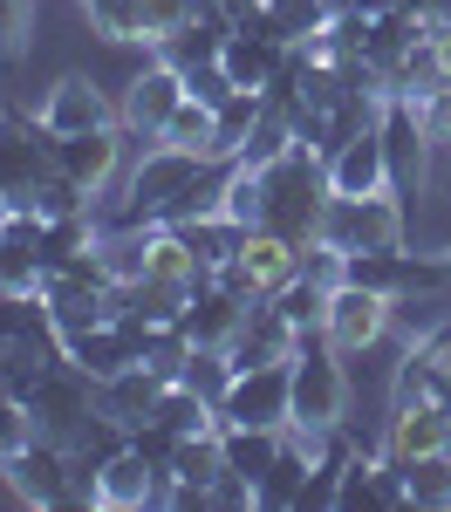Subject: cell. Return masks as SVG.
Here are the masks:
<instances>
[{"label": "cell", "mask_w": 451, "mask_h": 512, "mask_svg": "<svg viewBox=\"0 0 451 512\" xmlns=\"http://www.w3.org/2000/svg\"><path fill=\"white\" fill-rule=\"evenodd\" d=\"M253 178H260V226L301 239V246L322 233V212H328V158L322 151L294 144L287 158H274Z\"/></svg>", "instance_id": "cell-1"}, {"label": "cell", "mask_w": 451, "mask_h": 512, "mask_svg": "<svg viewBox=\"0 0 451 512\" xmlns=\"http://www.w3.org/2000/svg\"><path fill=\"white\" fill-rule=\"evenodd\" d=\"M212 158H192V151H171V144H144V158L130 164L123 178V212L110 226H164V212L185 198V185L199 178Z\"/></svg>", "instance_id": "cell-2"}, {"label": "cell", "mask_w": 451, "mask_h": 512, "mask_svg": "<svg viewBox=\"0 0 451 512\" xmlns=\"http://www.w3.org/2000/svg\"><path fill=\"white\" fill-rule=\"evenodd\" d=\"M349 417V376H342V349L322 328L301 335L294 349V424L301 431H335Z\"/></svg>", "instance_id": "cell-3"}, {"label": "cell", "mask_w": 451, "mask_h": 512, "mask_svg": "<svg viewBox=\"0 0 451 512\" xmlns=\"http://www.w3.org/2000/svg\"><path fill=\"white\" fill-rule=\"evenodd\" d=\"M410 233V212H404V192H363V198H342L328 192V212H322V233L335 253H369V246H404Z\"/></svg>", "instance_id": "cell-4"}, {"label": "cell", "mask_w": 451, "mask_h": 512, "mask_svg": "<svg viewBox=\"0 0 451 512\" xmlns=\"http://www.w3.org/2000/svg\"><path fill=\"white\" fill-rule=\"evenodd\" d=\"M376 137H383V158H390V185L404 198H417L431 185V130H424V103L417 96H383V117H376Z\"/></svg>", "instance_id": "cell-5"}, {"label": "cell", "mask_w": 451, "mask_h": 512, "mask_svg": "<svg viewBox=\"0 0 451 512\" xmlns=\"http://www.w3.org/2000/svg\"><path fill=\"white\" fill-rule=\"evenodd\" d=\"M219 424H267L287 431L294 424V362H253L233 376V390L219 403Z\"/></svg>", "instance_id": "cell-6"}, {"label": "cell", "mask_w": 451, "mask_h": 512, "mask_svg": "<svg viewBox=\"0 0 451 512\" xmlns=\"http://www.w3.org/2000/svg\"><path fill=\"white\" fill-rule=\"evenodd\" d=\"M28 410H35V431H48V437H62V444H69V437L96 417V376H89L82 362L62 355L35 390H28Z\"/></svg>", "instance_id": "cell-7"}, {"label": "cell", "mask_w": 451, "mask_h": 512, "mask_svg": "<svg viewBox=\"0 0 451 512\" xmlns=\"http://www.w3.org/2000/svg\"><path fill=\"white\" fill-rule=\"evenodd\" d=\"M0 478H7V492H14L21 506L62 512V506H69V444L41 431L35 444H21V451L0 465Z\"/></svg>", "instance_id": "cell-8"}, {"label": "cell", "mask_w": 451, "mask_h": 512, "mask_svg": "<svg viewBox=\"0 0 451 512\" xmlns=\"http://www.w3.org/2000/svg\"><path fill=\"white\" fill-rule=\"evenodd\" d=\"M390 321H397V301H390V294H369V287H349V280H335V287H328L322 335H328L342 355L376 349V342L390 335Z\"/></svg>", "instance_id": "cell-9"}, {"label": "cell", "mask_w": 451, "mask_h": 512, "mask_svg": "<svg viewBox=\"0 0 451 512\" xmlns=\"http://www.w3.org/2000/svg\"><path fill=\"white\" fill-rule=\"evenodd\" d=\"M178 103H185V76H178L171 62H144V69L130 76V89H123L117 123L130 130V144H158Z\"/></svg>", "instance_id": "cell-10"}, {"label": "cell", "mask_w": 451, "mask_h": 512, "mask_svg": "<svg viewBox=\"0 0 451 512\" xmlns=\"http://www.w3.org/2000/svg\"><path fill=\"white\" fill-rule=\"evenodd\" d=\"M41 171H55V130L41 117L0 110V198H21Z\"/></svg>", "instance_id": "cell-11"}, {"label": "cell", "mask_w": 451, "mask_h": 512, "mask_svg": "<svg viewBox=\"0 0 451 512\" xmlns=\"http://www.w3.org/2000/svg\"><path fill=\"white\" fill-rule=\"evenodd\" d=\"M123 151H130V130L123 123H103V130H82V137H55V171H69L82 192H110L123 171Z\"/></svg>", "instance_id": "cell-12"}, {"label": "cell", "mask_w": 451, "mask_h": 512, "mask_svg": "<svg viewBox=\"0 0 451 512\" xmlns=\"http://www.w3.org/2000/svg\"><path fill=\"white\" fill-rule=\"evenodd\" d=\"M55 137H82V130H103V123H117V103L96 89L89 76H62L48 96H41V110H35Z\"/></svg>", "instance_id": "cell-13"}, {"label": "cell", "mask_w": 451, "mask_h": 512, "mask_svg": "<svg viewBox=\"0 0 451 512\" xmlns=\"http://www.w3.org/2000/svg\"><path fill=\"white\" fill-rule=\"evenodd\" d=\"M294 349H301V328H294L274 301H253L246 321H240V335L226 342L233 369H253V362H294Z\"/></svg>", "instance_id": "cell-14"}, {"label": "cell", "mask_w": 451, "mask_h": 512, "mask_svg": "<svg viewBox=\"0 0 451 512\" xmlns=\"http://www.w3.org/2000/svg\"><path fill=\"white\" fill-rule=\"evenodd\" d=\"M41 246H48V219L28 205H0V287H41Z\"/></svg>", "instance_id": "cell-15"}, {"label": "cell", "mask_w": 451, "mask_h": 512, "mask_svg": "<svg viewBox=\"0 0 451 512\" xmlns=\"http://www.w3.org/2000/svg\"><path fill=\"white\" fill-rule=\"evenodd\" d=\"M451 444V410L445 403H390V424H383V458H424V451H445Z\"/></svg>", "instance_id": "cell-16"}, {"label": "cell", "mask_w": 451, "mask_h": 512, "mask_svg": "<svg viewBox=\"0 0 451 512\" xmlns=\"http://www.w3.org/2000/svg\"><path fill=\"white\" fill-rule=\"evenodd\" d=\"M328 192H342V198L397 192V185H390V158H383V137H376V130H356L342 151H328Z\"/></svg>", "instance_id": "cell-17"}, {"label": "cell", "mask_w": 451, "mask_h": 512, "mask_svg": "<svg viewBox=\"0 0 451 512\" xmlns=\"http://www.w3.org/2000/svg\"><path fill=\"white\" fill-rule=\"evenodd\" d=\"M226 35H233V14H219V7H192V21L171 28L151 55L171 62V69L185 76V69H199V62H219V55H226Z\"/></svg>", "instance_id": "cell-18"}, {"label": "cell", "mask_w": 451, "mask_h": 512, "mask_svg": "<svg viewBox=\"0 0 451 512\" xmlns=\"http://www.w3.org/2000/svg\"><path fill=\"white\" fill-rule=\"evenodd\" d=\"M240 321H246L240 294H226L219 280H199V287H192V301H185V315H178V328H185L199 349H226V342L240 335Z\"/></svg>", "instance_id": "cell-19"}, {"label": "cell", "mask_w": 451, "mask_h": 512, "mask_svg": "<svg viewBox=\"0 0 451 512\" xmlns=\"http://www.w3.org/2000/svg\"><path fill=\"white\" fill-rule=\"evenodd\" d=\"M240 274L260 287V294H274V287H287L294 280V267H301V239H287V233H274V226H246V239H240Z\"/></svg>", "instance_id": "cell-20"}, {"label": "cell", "mask_w": 451, "mask_h": 512, "mask_svg": "<svg viewBox=\"0 0 451 512\" xmlns=\"http://www.w3.org/2000/svg\"><path fill=\"white\" fill-rule=\"evenodd\" d=\"M342 280H349V287H369V294L404 301L410 287H417V253H410V246H369V253H342Z\"/></svg>", "instance_id": "cell-21"}, {"label": "cell", "mask_w": 451, "mask_h": 512, "mask_svg": "<svg viewBox=\"0 0 451 512\" xmlns=\"http://www.w3.org/2000/svg\"><path fill=\"white\" fill-rule=\"evenodd\" d=\"M287 41L274 35V28H246V21H233V35H226V76L240 82V89H267L274 82V69H281Z\"/></svg>", "instance_id": "cell-22"}, {"label": "cell", "mask_w": 451, "mask_h": 512, "mask_svg": "<svg viewBox=\"0 0 451 512\" xmlns=\"http://www.w3.org/2000/svg\"><path fill=\"white\" fill-rule=\"evenodd\" d=\"M158 396H164V376L151 362H130V369H117V376L96 383V410H110L117 424H144Z\"/></svg>", "instance_id": "cell-23"}, {"label": "cell", "mask_w": 451, "mask_h": 512, "mask_svg": "<svg viewBox=\"0 0 451 512\" xmlns=\"http://www.w3.org/2000/svg\"><path fill=\"white\" fill-rule=\"evenodd\" d=\"M69 362H82V369L103 383V376H117V369L137 362V335L110 315V321H96V328H82V335H69Z\"/></svg>", "instance_id": "cell-24"}, {"label": "cell", "mask_w": 451, "mask_h": 512, "mask_svg": "<svg viewBox=\"0 0 451 512\" xmlns=\"http://www.w3.org/2000/svg\"><path fill=\"white\" fill-rule=\"evenodd\" d=\"M281 437H287V431H267V424H219L226 472L246 478V485H260V478L274 472V458H281Z\"/></svg>", "instance_id": "cell-25"}, {"label": "cell", "mask_w": 451, "mask_h": 512, "mask_svg": "<svg viewBox=\"0 0 451 512\" xmlns=\"http://www.w3.org/2000/svg\"><path fill=\"white\" fill-rule=\"evenodd\" d=\"M158 478L164 472H151V465H144V451H130V444H123L117 458L103 465V492H96V506H117V512L158 506Z\"/></svg>", "instance_id": "cell-26"}, {"label": "cell", "mask_w": 451, "mask_h": 512, "mask_svg": "<svg viewBox=\"0 0 451 512\" xmlns=\"http://www.w3.org/2000/svg\"><path fill=\"white\" fill-rule=\"evenodd\" d=\"M308 472H315V458L301 451V437L287 431V437H281V458H274V472L253 485L260 512H294V506H301V492H308Z\"/></svg>", "instance_id": "cell-27"}, {"label": "cell", "mask_w": 451, "mask_h": 512, "mask_svg": "<svg viewBox=\"0 0 451 512\" xmlns=\"http://www.w3.org/2000/svg\"><path fill=\"white\" fill-rule=\"evenodd\" d=\"M260 110H267V96H260V89H233V96H226V103L212 110V158H219V164L240 158V144L253 137Z\"/></svg>", "instance_id": "cell-28"}, {"label": "cell", "mask_w": 451, "mask_h": 512, "mask_svg": "<svg viewBox=\"0 0 451 512\" xmlns=\"http://www.w3.org/2000/svg\"><path fill=\"white\" fill-rule=\"evenodd\" d=\"M7 205H28L35 219H69V212H89V205H96V192H82L69 171H41L35 185H28L21 198H7Z\"/></svg>", "instance_id": "cell-29"}, {"label": "cell", "mask_w": 451, "mask_h": 512, "mask_svg": "<svg viewBox=\"0 0 451 512\" xmlns=\"http://www.w3.org/2000/svg\"><path fill=\"white\" fill-rule=\"evenodd\" d=\"M404 499L410 506H431V512H451V444L404 465Z\"/></svg>", "instance_id": "cell-30"}, {"label": "cell", "mask_w": 451, "mask_h": 512, "mask_svg": "<svg viewBox=\"0 0 451 512\" xmlns=\"http://www.w3.org/2000/svg\"><path fill=\"white\" fill-rule=\"evenodd\" d=\"M260 7L274 14L281 41H308V48H322L328 21H335V0H260Z\"/></svg>", "instance_id": "cell-31"}, {"label": "cell", "mask_w": 451, "mask_h": 512, "mask_svg": "<svg viewBox=\"0 0 451 512\" xmlns=\"http://www.w3.org/2000/svg\"><path fill=\"white\" fill-rule=\"evenodd\" d=\"M301 137H294V117L287 110H260V123H253V137L240 144V158L233 164H246V171H267L274 158H287Z\"/></svg>", "instance_id": "cell-32"}, {"label": "cell", "mask_w": 451, "mask_h": 512, "mask_svg": "<svg viewBox=\"0 0 451 512\" xmlns=\"http://www.w3.org/2000/svg\"><path fill=\"white\" fill-rule=\"evenodd\" d=\"M151 417L158 424H171L178 437H199V431H219V410L205 403V396H192L185 383H164V396L151 403Z\"/></svg>", "instance_id": "cell-33"}, {"label": "cell", "mask_w": 451, "mask_h": 512, "mask_svg": "<svg viewBox=\"0 0 451 512\" xmlns=\"http://www.w3.org/2000/svg\"><path fill=\"white\" fill-rule=\"evenodd\" d=\"M233 376H240V369H233V355H226V349H199V342H192V362H185V376H178V383L219 410L226 390H233Z\"/></svg>", "instance_id": "cell-34"}, {"label": "cell", "mask_w": 451, "mask_h": 512, "mask_svg": "<svg viewBox=\"0 0 451 512\" xmlns=\"http://www.w3.org/2000/svg\"><path fill=\"white\" fill-rule=\"evenodd\" d=\"M89 35L103 41H144V0H76Z\"/></svg>", "instance_id": "cell-35"}, {"label": "cell", "mask_w": 451, "mask_h": 512, "mask_svg": "<svg viewBox=\"0 0 451 512\" xmlns=\"http://www.w3.org/2000/svg\"><path fill=\"white\" fill-rule=\"evenodd\" d=\"M158 144H171V151H192V158H212V110H205L199 96H185L178 110H171V123H164ZM219 164V158H212Z\"/></svg>", "instance_id": "cell-36"}, {"label": "cell", "mask_w": 451, "mask_h": 512, "mask_svg": "<svg viewBox=\"0 0 451 512\" xmlns=\"http://www.w3.org/2000/svg\"><path fill=\"white\" fill-rule=\"evenodd\" d=\"M267 301H274V308H281L301 335H308V328H322V315H328V287H315V280H301V274L287 280V287H274Z\"/></svg>", "instance_id": "cell-37"}, {"label": "cell", "mask_w": 451, "mask_h": 512, "mask_svg": "<svg viewBox=\"0 0 451 512\" xmlns=\"http://www.w3.org/2000/svg\"><path fill=\"white\" fill-rule=\"evenodd\" d=\"M35 410H28V403H21V396H7L0 390V465H7V458H14V451H21V444H35Z\"/></svg>", "instance_id": "cell-38"}, {"label": "cell", "mask_w": 451, "mask_h": 512, "mask_svg": "<svg viewBox=\"0 0 451 512\" xmlns=\"http://www.w3.org/2000/svg\"><path fill=\"white\" fill-rule=\"evenodd\" d=\"M233 89H240V82L226 76V62H199V69H185V96H199L205 110H219Z\"/></svg>", "instance_id": "cell-39"}, {"label": "cell", "mask_w": 451, "mask_h": 512, "mask_svg": "<svg viewBox=\"0 0 451 512\" xmlns=\"http://www.w3.org/2000/svg\"><path fill=\"white\" fill-rule=\"evenodd\" d=\"M192 7H199V0H144V48H158L171 28H185Z\"/></svg>", "instance_id": "cell-40"}, {"label": "cell", "mask_w": 451, "mask_h": 512, "mask_svg": "<svg viewBox=\"0 0 451 512\" xmlns=\"http://www.w3.org/2000/svg\"><path fill=\"white\" fill-rule=\"evenodd\" d=\"M431 62H438V76L451 82V21H431Z\"/></svg>", "instance_id": "cell-41"}, {"label": "cell", "mask_w": 451, "mask_h": 512, "mask_svg": "<svg viewBox=\"0 0 451 512\" xmlns=\"http://www.w3.org/2000/svg\"><path fill=\"white\" fill-rule=\"evenodd\" d=\"M417 342H424V349H431V355H438V362H445V369H451V315L438 321V328H424Z\"/></svg>", "instance_id": "cell-42"}, {"label": "cell", "mask_w": 451, "mask_h": 512, "mask_svg": "<svg viewBox=\"0 0 451 512\" xmlns=\"http://www.w3.org/2000/svg\"><path fill=\"white\" fill-rule=\"evenodd\" d=\"M199 7H219V14H233V21H240V14L253 7V0H199Z\"/></svg>", "instance_id": "cell-43"}, {"label": "cell", "mask_w": 451, "mask_h": 512, "mask_svg": "<svg viewBox=\"0 0 451 512\" xmlns=\"http://www.w3.org/2000/svg\"><path fill=\"white\" fill-rule=\"evenodd\" d=\"M0 205H7V198H0Z\"/></svg>", "instance_id": "cell-44"}]
</instances>
